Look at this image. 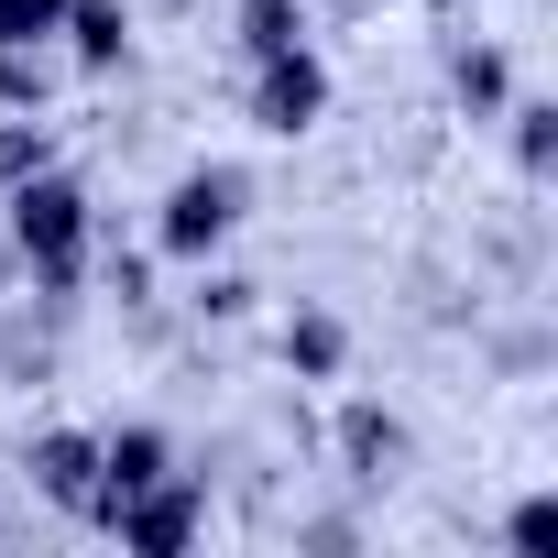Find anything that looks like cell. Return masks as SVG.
<instances>
[{
	"label": "cell",
	"mask_w": 558,
	"mask_h": 558,
	"mask_svg": "<svg viewBox=\"0 0 558 558\" xmlns=\"http://www.w3.org/2000/svg\"><path fill=\"white\" fill-rule=\"evenodd\" d=\"M241 230V175L230 165H197V175H175V197H165V252H219Z\"/></svg>",
	"instance_id": "obj_2"
},
{
	"label": "cell",
	"mask_w": 558,
	"mask_h": 558,
	"mask_svg": "<svg viewBox=\"0 0 558 558\" xmlns=\"http://www.w3.org/2000/svg\"><path fill=\"white\" fill-rule=\"evenodd\" d=\"M34 482H45L56 504H77V514H88V504H99V438H66V427H56V438H34Z\"/></svg>",
	"instance_id": "obj_5"
},
{
	"label": "cell",
	"mask_w": 558,
	"mask_h": 558,
	"mask_svg": "<svg viewBox=\"0 0 558 558\" xmlns=\"http://www.w3.org/2000/svg\"><path fill=\"white\" fill-rule=\"evenodd\" d=\"M241 23H252V56H274V45H296V0H252Z\"/></svg>",
	"instance_id": "obj_10"
},
{
	"label": "cell",
	"mask_w": 558,
	"mask_h": 558,
	"mask_svg": "<svg viewBox=\"0 0 558 558\" xmlns=\"http://www.w3.org/2000/svg\"><path fill=\"white\" fill-rule=\"evenodd\" d=\"M12 241L34 252V274H45V286H66V274H77V252H88V197L66 186V175H12Z\"/></svg>",
	"instance_id": "obj_1"
},
{
	"label": "cell",
	"mask_w": 558,
	"mask_h": 558,
	"mask_svg": "<svg viewBox=\"0 0 558 558\" xmlns=\"http://www.w3.org/2000/svg\"><path fill=\"white\" fill-rule=\"evenodd\" d=\"M66 34H77V56H88V66H110V56H121V12H110V0H66Z\"/></svg>",
	"instance_id": "obj_6"
},
{
	"label": "cell",
	"mask_w": 558,
	"mask_h": 558,
	"mask_svg": "<svg viewBox=\"0 0 558 558\" xmlns=\"http://www.w3.org/2000/svg\"><path fill=\"white\" fill-rule=\"evenodd\" d=\"M45 165V132H0V175H34Z\"/></svg>",
	"instance_id": "obj_11"
},
{
	"label": "cell",
	"mask_w": 558,
	"mask_h": 558,
	"mask_svg": "<svg viewBox=\"0 0 558 558\" xmlns=\"http://www.w3.org/2000/svg\"><path fill=\"white\" fill-rule=\"evenodd\" d=\"M286 362H296V373H340V329H329V318L286 329Z\"/></svg>",
	"instance_id": "obj_9"
},
{
	"label": "cell",
	"mask_w": 558,
	"mask_h": 558,
	"mask_svg": "<svg viewBox=\"0 0 558 558\" xmlns=\"http://www.w3.org/2000/svg\"><path fill=\"white\" fill-rule=\"evenodd\" d=\"M99 525H121V547H154V558H165V547H186V536H197V482H186V471H165V482L121 493Z\"/></svg>",
	"instance_id": "obj_3"
},
{
	"label": "cell",
	"mask_w": 558,
	"mask_h": 558,
	"mask_svg": "<svg viewBox=\"0 0 558 558\" xmlns=\"http://www.w3.org/2000/svg\"><path fill=\"white\" fill-rule=\"evenodd\" d=\"M351 460H362V482H384V471L405 460V438H395L384 416H351Z\"/></svg>",
	"instance_id": "obj_8"
},
{
	"label": "cell",
	"mask_w": 558,
	"mask_h": 558,
	"mask_svg": "<svg viewBox=\"0 0 558 558\" xmlns=\"http://www.w3.org/2000/svg\"><path fill=\"white\" fill-rule=\"evenodd\" d=\"M66 23V0H0V56H23V45H45Z\"/></svg>",
	"instance_id": "obj_7"
},
{
	"label": "cell",
	"mask_w": 558,
	"mask_h": 558,
	"mask_svg": "<svg viewBox=\"0 0 558 558\" xmlns=\"http://www.w3.org/2000/svg\"><path fill=\"white\" fill-rule=\"evenodd\" d=\"M318 110H329L318 56H307V45H274V56H263V77H252V121H263V132H307Z\"/></svg>",
	"instance_id": "obj_4"
}]
</instances>
